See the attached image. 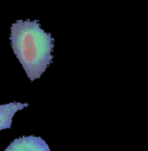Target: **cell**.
Wrapping results in <instances>:
<instances>
[{
    "label": "cell",
    "instance_id": "cell-2",
    "mask_svg": "<svg viewBox=\"0 0 148 151\" xmlns=\"http://www.w3.org/2000/svg\"><path fill=\"white\" fill-rule=\"evenodd\" d=\"M4 151H51V150L41 137L29 135L15 139Z\"/></svg>",
    "mask_w": 148,
    "mask_h": 151
},
{
    "label": "cell",
    "instance_id": "cell-1",
    "mask_svg": "<svg viewBox=\"0 0 148 151\" xmlns=\"http://www.w3.org/2000/svg\"><path fill=\"white\" fill-rule=\"evenodd\" d=\"M10 40L28 78L31 81L40 78L53 59L51 34L45 32L38 20H18L11 27Z\"/></svg>",
    "mask_w": 148,
    "mask_h": 151
},
{
    "label": "cell",
    "instance_id": "cell-3",
    "mask_svg": "<svg viewBox=\"0 0 148 151\" xmlns=\"http://www.w3.org/2000/svg\"><path fill=\"white\" fill-rule=\"evenodd\" d=\"M27 106L28 103L23 104L19 102H11L8 104L0 105V131L11 129L14 114Z\"/></svg>",
    "mask_w": 148,
    "mask_h": 151
}]
</instances>
